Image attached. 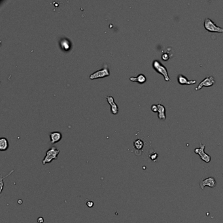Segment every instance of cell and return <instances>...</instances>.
Segmentation results:
<instances>
[{
	"label": "cell",
	"mask_w": 223,
	"mask_h": 223,
	"mask_svg": "<svg viewBox=\"0 0 223 223\" xmlns=\"http://www.w3.org/2000/svg\"><path fill=\"white\" fill-rule=\"evenodd\" d=\"M205 147V145L200 143V147H199V148H196V149H194V152L196 154H198L201 160H203V162H205L206 163H209L210 162L211 158L209 154L205 152V151H204Z\"/></svg>",
	"instance_id": "5"
},
{
	"label": "cell",
	"mask_w": 223,
	"mask_h": 223,
	"mask_svg": "<svg viewBox=\"0 0 223 223\" xmlns=\"http://www.w3.org/2000/svg\"><path fill=\"white\" fill-rule=\"evenodd\" d=\"M177 80L179 84L181 85H191L196 83V80H188L187 77L183 75H179L177 77Z\"/></svg>",
	"instance_id": "8"
},
{
	"label": "cell",
	"mask_w": 223,
	"mask_h": 223,
	"mask_svg": "<svg viewBox=\"0 0 223 223\" xmlns=\"http://www.w3.org/2000/svg\"><path fill=\"white\" fill-rule=\"evenodd\" d=\"M107 102L109 103V104L111 106V113L113 115H116L118 113V107L116 103L115 102V100L113 96H107Z\"/></svg>",
	"instance_id": "9"
},
{
	"label": "cell",
	"mask_w": 223,
	"mask_h": 223,
	"mask_svg": "<svg viewBox=\"0 0 223 223\" xmlns=\"http://www.w3.org/2000/svg\"><path fill=\"white\" fill-rule=\"evenodd\" d=\"M152 67L158 73L160 74V75H162L164 77V80L166 82H169V81L171 80H170L169 74H168L167 68L160 61L157 60H155L153 61L152 62Z\"/></svg>",
	"instance_id": "2"
},
{
	"label": "cell",
	"mask_w": 223,
	"mask_h": 223,
	"mask_svg": "<svg viewBox=\"0 0 223 223\" xmlns=\"http://www.w3.org/2000/svg\"><path fill=\"white\" fill-rule=\"evenodd\" d=\"M149 157H150V158L151 159V160L154 161V160H156V158H158V154L154 152V153H153V154H151V155L149 156Z\"/></svg>",
	"instance_id": "19"
},
{
	"label": "cell",
	"mask_w": 223,
	"mask_h": 223,
	"mask_svg": "<svg viewBox=\"0 0 223 223\" xmlns=\"http://www.w3.org/2000/svg\"><path fill=\"white\" fill-rule=\"evenodd\" d=\"M158 117L162 121H165L166 119L165 115V108L162 104H158Z\"/></svg>",
	"instance_id": "12"
},
{
	"label": "cell",
	"mask_w": 223,
	"mask_h": 223,
	"mask_svg": "<svg viewBox=\"0 0 223 223\" xmlns=\"http://www.w3.org/2000/svg\"><path fill=\"white\" fill-rule=\"evenodd\" d=\"M9 148V141L7 138L1 137L0 138V151H5Z\"/></svg>",
	"instance_id": "14"
},
{
	"label": "cell",
	"mask_w": 223,
	"mask_h": 223,
	"mask_svg": "<svg viewBox=\"0 0 223 223\" xmlns=\"http://www.w3.org/2000/svg\"><path fill=\"white\" fill-rule=\"evenodd\" d=\"M60 47L64 51H69L72 48V43L67 38H63L60 41Z\"/></svg>",
	"instance_id": "10"
},
{
	"label": "cell",
	"mask_w": 223,
	"mask_h": 223,
	"mask_svg": "<svg viewBox=\"0 0 223 223\" xmlns=\"http://www.w3.org/2000/svg\"><path fill=\"white\" fill-rule=\"evenodd\" d=\"M215 83V79L211 75H209L206 77L203 80H201L200 83H199L198 86L196 87L195 90L198 91L201 90L203 87H211Z\"/></svg>",
	"instance_id": "6"
},
{
	"label": "cell",
	"mask_w": 223,
	"mask_h": 223,
	"mask_svg": "<svg viewBox=\"0 0 223 223\" xmlns=\"http://www.w3.org/2000/svg\"><path fill=\"white\" fill-rule=\"evenodd\" d=\"M129 80L132 81V82H137V83H139V84H143L147 81V78L145 77V75H143L142 73L139 74L138 75L137 77H131L129 78Z\"/></svg>",
	"instance_id": "13"
},
{
	"label": "cell",
	"mask_w": 223,
	"mask_h": 223,
	"mask_svg": "<svg viewBox=\"0 0 223 223\" xmlns=\"http://www.w3.org/2000/svg\"><path fill=\"white\" fill-rule=\"evenodd\" d=\"M151 109L152 111V112H154V113H158V105H156V104L152 105Z\"/></svg>",
	"instance_id": "18"
},
{
	"label": "cell",
	"mask_w": 223,
	"mask_h": 223,
	"mask_svg": "<svg viewBox=\"0 0 223 223\" xmlns=\"http://www.w3.org/2000/svg\"><path fill=\"white\" fill-rule=\"evenodd\" d=\"M59 154L60 150L54 146L52 147L46 151V155L42 160V164L43 165H45L47 164L51 163L54 160H57Z\"/></svg>",
	"instance_id": "1"
},
{
	"label": "cell",
	"mask_w": 223,
	"mask_h": 223,
	"mask_svg": "<svg viewBox=\"0 0 223 223\" xmlns=\"http://www.w3.org/2000/svg\"><path fill=\"white\" fill-rule=\"evenodd\" d=\"M62 138V134L60 132H52L50 134V139L52 144L58 143Z\"/></svg>",
	"instance_id": "11"
},
{
	"label": "cell",
	"mask_w": 223,
	"mask_h": 223,
	"mask_svg": "<svg viewBox=\"0 0 223 223\" xmlns=\"http://www.w3.org/2000/svg\"><path fill=\"white\" fill-rule=\"evenodd\" d=\"M203 26L205 30L209 32H216V33H223V28L220 26H218L215 24V23L211 20L210 18H205L203 22Z\"/></svg>",
	"instance_id": "3"
},
{
	"label": "cell",
	"mask_w": 223,
	"mask_h": 223,
	"mask_svg": "<svg viewBox=\"0 0 223 223\" xmlns=\"http://www.w3.org/2000/svg\"><path fill=\"white\" fill-rule=\"evenodd\" d=\"M37 221L38 223H44V219H43V217H41V216H39V218L37 219Z\"/></svg>",
	"instance_id": "21"
},
{
	"label": "cell",
	"mask_w": 223,
	"mask_h": 223,
	"mask_svg": "<svg viewBox=\"0 0 223 223\" xmlns=\"http://www.w3.org/2000/svg\"><path fill=\"white\" fill-rule=\"evenodd\" d=\"M94 202L92 201H86V205L88 208H92L94 206Z\"/></svg>",
	"instance_id": "20"
},
{
	"label": "cell",
	"mask_w": 223,
	"mask_h": 223,
	"mask_svg": "<svg viewBox=\"0 0 223 223\" xmlns=\"http://www.w3.org/2000/svg\"><path fill=\"white\" fill-rule=\"evenodd\" d=\"M170 58V55L167 53H164L162 55V59L164 61H167Z\"/></svg>",
	"instance_id": "17"
},
{
	"label": "cell",
	"mask_w": 223,
	"mask_h": 223,
	"mask_svg": "<svg viewBox=\"0 0 223 223\" xmlns=\"http://www.w3.org/2000/svg\"><path fill=\"white\" fill-rule=\"evenodd\" d=\"M216 185V180L213 177H209L208 178L203 179L200 182V187L202 190H204L205 187H209L211 188L215 187Z\"/></svg>",
	"instance_id": "7"
},
{
	"label": "cell",
	"mask_w": 223,
	"mask_h": 223,
	"mask_svg": "<svg viewBox=\"0 0 223 223\" xmlns=\"http://www.w3.org/2000/svg\"><path fill=\"white\" fill-rule=\"evenodd\" d=\"M109 75L110 72L109 68L107 65H105V67H103L102 69H99L98 71L92 73L89 76V79L91 80H94V79H97L104 78L106 77H109Z\"/></svg>",
	"instance_id": "4"
},
{
	"label": "cell",
	"mask_w": 223,
	"mask_h": 223,
	"mask_svg": "<svg viewBox=\"0 0 223 223\" xmlns=\"http://www.w3.org/2000/svg\"><path fill=\"white\" fill-rule=\"evenodd\" d=\"M134 147L137 151H141L144 147V142L141 139H137L134 141Z\"/></svg>",
	"instance_id": "15"
},
{
	"label": "cell",
	"mask_w": 223,
	"mask_h": 223,
	"mask_svg": "<svg viewBox=\"0 0 223 223\" xmlns=\"http://www.w3.org/2000/svg\"><path fill=\"white\" fill-rule=\"evenodd\" d=\"M14 172V170H12L11 172H9V174H8L7 175H6L5 177L1 176V181H0V182H1V185H0V186H1V190H0V193H1V192H2V191H3V186H4V183H3V179H4L5 178V177H7L9 176V175H11V174L13 173Z\"/></svg>",
	"instance_id": "16"
}]
</instances>
